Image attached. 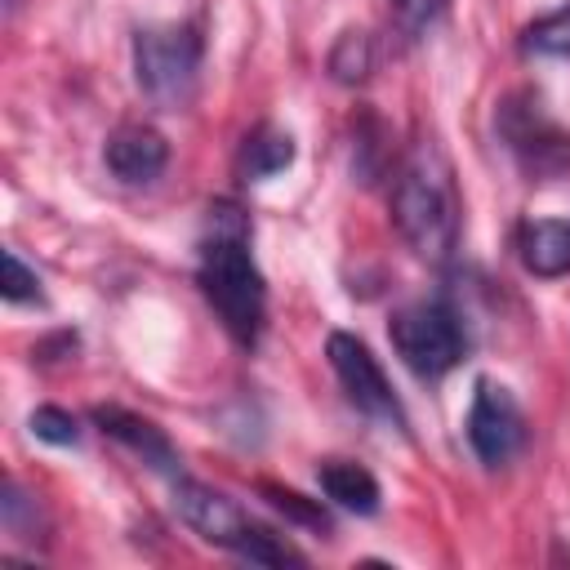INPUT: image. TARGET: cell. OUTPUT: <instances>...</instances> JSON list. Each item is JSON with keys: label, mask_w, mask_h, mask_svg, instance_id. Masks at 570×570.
<instances>
[{"label": "cell", "mask_w": 570, "mask_h": 570, "mask_svg": "<svg viewBox=\"0 0 570 570\" xmlns=\"http://www.w3.org/2000/svg\"><path fill=\"white\" fill-rule=\"evenodd\" d=\"M517 254L530 276H566L570 272V218H525L517 232Z\"/></svg>", "instance_id": "8fae6325"}, {"label": "cell", "mask_w": 570, "mask_h": 570, "mask_svg": "<svg viewBox=\"0 0 570 570\" xmlns=\"http://www.w3.org/2000/svg\"><path fill=\"white\" fill-rule=\"evenodd\" d=\"M0 521H4V530L13 534V539H40L45 534V517H40V503L9 476L4 481V490H0Z\"/></svg>", "instance_id": "9a60e30c"}, {"label": "cell", "mask_w": 570, "mask_h": 570, "mask_svg": "<svg viewBox=\"0 0 570 570\" xmlns=\"http://www.w3.org/2000/svg\"><path fill=\"white\" fill-rule=\"evenodd\" d=\"M521 45L530 53H557V58H570V0L543 18H534L521 36Z\"/></svg>", "instance_id": "2e32d148"}, {"label": "cell", "mask_w": 570, "mask_h": 570, "mask_svg": "<svg viewBox=\"0 0 570 570\" xmlns=\"http://www.w3.org/2000/svg\"><path fill=\"white\" fill-rule=\"evenodd\" d=\"M4 9H13V0H4Z\"/></svg>", "instance_id": "44dd1931"}, {"label": "cell", "mask_w": 570, "mask_h": 570, "mask_svg": "<svg viewBox=\"0 0 570 570\" xmlns=\"http://www.w3.org/2000/svg\"><path fill=\"white\" fill-rule=\"evenodd\" d=\"M31 432H36L40 441H49V445H76V441H80L76 414H67V410H58V405H36V410H31Z\"/></svg>", "instance_id": "ac0fdd59"}, {"label": "cell", "mask_w": 570, "mask_h": 570, "mask_svg": "<svg viewBox=\"0 0 570 570\" xmlns=\"http://www.w3.org/2000/svg\"><path fill=\"white\" fill-rule=\"evenodd\" d=\"M392 223L405 245L428 258L445 263L459 245V191L445 151L432 138H419L392 183Z\"/></svg>", "instance_id": "7a4b0ae2"}, {"label": "cell", "mask_w": 570, "mask_h": 570, "mask_svg": "<svg viewBox=\"0 0 570 570\" xmlns=\"http://www.w3.org/2000/svg\"><path fill=\"white\" fill-rule=\"evenodd\" d=\"M169 494H174L178 521L191 525L205 543H218V548H227V552H236L245 561H258V566H303V557L289 543H281L272 530L254 525L249 512L236 499H227L223 490L178 472L169 481Z\"/></svg>", "instance_id": "3957f363"}, {"label": "cell", "mask_w": 570, "mask_h": 570, "mask_svg": "<svg viewBox=\"0 0 570 570\" xmlns=\"http://www.w3.org/2000/svg\"><path fill=\"white\" fill-rule=\"evenodd\" d=\"M316 481H321L330 503H338V508H347L356 517H374L379 512L383 494H379V481H374L370 468H361L352 459H321L316 463Z\"/></svg>", "instance_id": "7c38bea8"}, {"label": "cell", "mask_w": 570, "mask_h": 570, "mask_svg": "<svg viewBox=\"0 0 570 570\" xmlns=\"http://www.w3.org/2000/svg\"><path fill=\"white\" fill-rule=\"evenodd\" d=\"M205 40L191 22H165L134 31V80L142 98L160 111H178L200 80Z\"/></svg>", "instance_id": "277c9868"}, {"label": "cell", "mask_w": 570, "mask_h": 570, "mask_svg": "<svg viewBox=\"0 0 570 570\" xmlns=\"http://www.w3.org/2000/svg\"><path fill=\"white\" fill-rule=\"evenodd\" d=\"M94 423H98L111 441H120L125 450H134L147 468L165 472L169 481L178 476V450H174V441H169L151 419H142V414H134V410H120V405H98V410H94Z\"/></svg>", "instance_id": "30bf717a"}, {"label": "cell", "mask_w": 570, "mask_h": 570, "mask_svg": "<svg viewBox=\"0 0 570 570\" xmlns=\"http://www.w3.org/2000/svg\"><path fill=\"white\" fill-rule=\"evenodd\" d=\"M374 62H379L374 36H370V31H356V27H347V31L330 45V58H325V67H330V76H334L338 85H365V80L374 76Z\"/></svg>", "instance_id": "5bb4252c"}, {"label": "cell", "mask_w": 570, "mask_h": 570, "mask_svg": "<svg viewBox=\"0 0 570 570\" xmlns=\"http://www.w3.org/2000/svg\"><path fill=\"white\" fill-rule=\"evenodd\" d=\"M107 169L129 183V187H142V183H156L169 165V142L160 129L151 125H120L111 138H107Z\"/></svg>", "instance_id": "9c48e42d"}, {"label": "cell", "mask_w": 570, "mask_h": 570, "mask_svg": "<svg viewBox=\"0 0 570 570\" xmlns=\"http://www.w3.org/2000/svg\"><path fill=\"white\" fill-rule=\"evenodd\" d=\"M249 214L236 200H209L196 254V285L240 347H254L267 321V285L249 254Z\"/></svg>", "instance_id": "6da1fadb"}, {"label": "cell", "mask_w": 570, "mask_h": 570, "mask_svg": "<svg viewBox=\"0 0 570 570\" xmlns=\"http://www.w3.org/2000/svg\"><path fill=\"white\" fill-rule=\"evenodd\" d=\"M4 298H9V303H31V298H40V276H36L13 249H4Z\"/></svg>", "instance_id": "d6986e66"}, {"label": "cell", "mask_w": 570, "mask_h": 570, "mask_svg": "<svg viewBox=\"0 0 570 570\" xmlns=\"http://www.w3.org/2000/svg\"><path fill=\"white\" fill-rule=\"evenodd\" d=\"M325 356H330V370L338 374L347 401H352L361 414H370V419L392 423L396 432H405V410H401V401H396V392H392V383H387L379 356H374L356 334L334 330V334L325 338Z\"/></svg>", "instance_id": "8992f818"}, {"label": "cell", "mask_w": 570, "mask_h": 570, "mask_svg": "<svg viewBox=\"0 0 570 570\" xmlns=\"http://www.w3.org/2000/svg\"><path fill=\"white\" fill-rule=\"evenodd\" d=\"M236 165H240V178H245V183L272 178V174H281V169L294 165V138H289L285 129H276V125H258V129L245 138Z\"/></svg>", "instance_id": "4fadbf2b"}, {"label": "cell", "mask_w": 570, "mask_h": 570, "mask_svg": "<svg viewBox=\"0 0 570 570\" xmlns=\"http://www.w3.org/2000/svg\"><path fill=\"white\" fill-rule=\"evenodd\" d=\"M468 445L485 468H503L525 445V414L508 387L476 379L472 410H468Z\"/></svg>", "instance_id": "52a82bcc"}, {"label": "cell", "mask_w": 570, "mask_h": 570, "mask_svg": "<svg viewBox=\"0 0 570 570\" xmlns=\"http://www.w3.org/2000/svg\"><path fill=\"white\" fill-rule=\"evenodd\" d=\"M387 334H392V347H396V356L405 361V370L419 374V379H441V374H450V370L463 361V352H468L463 321H459V312H454L450 303H441V298H423V303L401 307V312L392 316Z\"/></svg>", "instance_id": "5b68a950"}, {"label": "cell", "mask_w": 570, "mask_h": 570, "mask_svg": "<svg viewBox=\"0 0 570 570\" xmlns=\"http://www.w3.org/2000/svg\"><path fill=\"white\" fill-rule=\"evenodd\" d=\"M392 9H396L401 31L419 36L423 27H432V22H436V18L450 9V0H392Z\"/></svg>", "instance_id": "ffe728a7"}, {"label": "cell", "mask_w": 570, "mask_h": 570, "mask_svg": "<svg viewBox=\"0 0 570 570\" xmlns=\"http://www.w3.org/2000/svg\"><path fill=\"white\" fill-rule=\"evenodd\" d=\"M263 494H267V499H272V508H276V512H285L289 521H298V525H312V530L330 534V512H325L321 503L303 499L298 490H281V485H263Z\"/></svg>", "instance_id": "e0dca14e"}, {"label": "cell", "mask_w": 570, "mask_h": 570, "mask_svg": "<svg viewBox=\"0 0 570 570\" xmlns=\"http://www.w3.org/2000/svg\"><path fill=\"white\" fill-rule=\"evenodd\" d=\"M499 129L534 178H548L570 160V138L539 111L534 98H508L499 107Z\"/></svg>", "instance_id": "ba28073f"}]
</instances>
